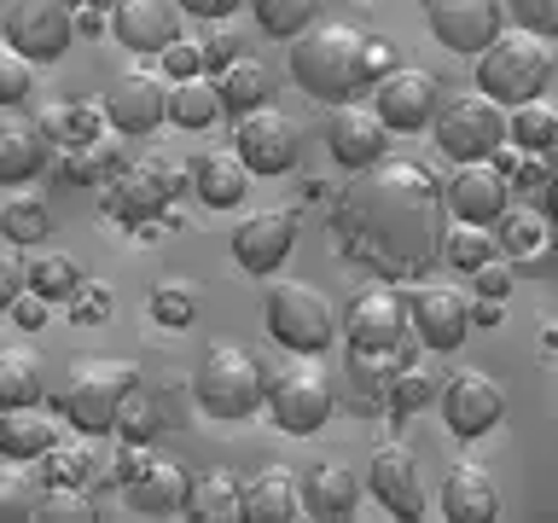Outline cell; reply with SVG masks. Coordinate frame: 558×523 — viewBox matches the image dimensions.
Wrapping results in <instances>:
<instances>
[{"instance_id":"6da1fadb","label":"cell","mask_w":558,"mask_h":523,"mask_svg":"<svg viewBox=\"0 0 558 523\" xmlns=\"http://www.w3.org/2000/svg\"><path fill=\"white\" fill-rule=\"evenodd\" d=\"M442 209L448 186H436L430 169L390 163L366 169V186L343 209V233L355 256H378L384 268H418L425 256H442Z\"/></svg>"},{"instance_id":"7a4b0ae2","label":"cell","mask_w":558,"mask_h":523,"mask_svg":"<svg viewBox=\"0 0 558 523\" xmlns=\"http://www.w3.org/2000/svg\"><path fill=\"white\" fill-rule=\"evenodd\" d=\"M291 82L320 105H349L373 76V35L343 17H320L291 41Z\"/></svg>"},{"instance_id":"3957f363","label":"cell","mask_w":558,"mask_h":523,"mask_svg":"<svg viewBox=\"0 0 558 523\" xmlns=\"http://www.w3.org/2000/svg\"><path fill=\"white\" fill-rule=\"evenodd\" d=\"M553 82H558V59H553L547 35L518 29V24L477 59V87H483L488 99H500L506 111H518V105L541 99Z\"/></svg>"},{"instance_id":"277c9868","label":"cell","mask_w":558,"mask_h":523,"mask_svg":"<svg viewBox=\"0 0 558 523\" xmlns=\"http://www.w3.org/2000/svg\"><path fill=\"white\" fill-rule=\"evenodd\" d=\"M192 401L209 413V418H251L256 408H268V373L251 349L239 343H209L198 366H192Z\"/></svg>"},{"instance_id":"5b68a950","label":"cell","mask_w":558,"mask_h":523,"mask_svg":"<svg viewBox=\"0 0 558 523\" xmlns=\"http://www.w3.org/2000/svg\"><path fill=\"white\" fill-rule=\"evenodd\" d=\"M262 320H268V338L291 355H326L338 343V308L303 279H274L262 296Z\"/></svg>"},{"instance_id":"8992f818","label":"cell","mask_w":558,"mask_h":523,"mask_svg":"<svg viewBox=\"0 0 558 523\" xmlns=\"http://www.w3.org/2000/svg\"><path fill=\"white\" fill-rule=\"evenodd\" d=\"M140 390V373L129 361H82L70 384L59 390V413L76 425L82 436H117L122 401Z\"/></svg>"},{"instance_id":"52a82bcc","label":"cell","mask_w":558,"mask_h":523,"mask_svg":"<svg viewBox=\"0 0 558 523\" xmlns=\"http://www.w3.org/2000/svg\"><path fill=\"white\" fill-rule=\"evenodd\" d=\"M430 134H436V146H442L448 157L471 163V157H495V151L506 146V134H512V117H506L500 99H488L483 87H477V94H453V99H442V111H436Z\"/></svg>"},{"instance_id":"ba28073f","label":"cell","mask_w":558,"mask_h":523,"mask_svg":"<svg viewBox=\"0 0 558 523\" xmlns=\"http://www.w3.org/2000/svg\"><path fill=\"white\" fill-rule=\"evenodd\" d=\"M408 326H413V308H408V291H390V285H366L355 291V303L343 314V331H349V349L366 361H390L401 343H408Z\"/></svg>"},{"instance_id":"9c48e42d","label":"cell","mask_w":558,"mask_h":523,"mask_svg":"<svg viewBox=\"0 0 558 523\" xmlns=\"http://www.w3.org/2000/svg\"><path fill=\"white\" fill-rule=\"evenodd\" d=\"M76 7L70 0H12L7 7V47H17L35 64L64 59L70 41H76Z\"/></svg>"},{"instance_id":"30bf717a","label":"cell","mask_w":558,"mask_h":523,"mask_svg":"<svg viewBox=\"0 0 558 523\" xmlns=\"http://www.w3.org/2000/svg\"><path fill=\"white\" fill-rule=\"evenodd\" d=\"M506 12H512L506 0H430L425 24H430V35L448 52H460V59H483V52L506 35Z\"/></svg>"},{"instance_id":"8fae6325","label":"cell","mask_w":558,"mask_h":523,"mask_svg":"<svg viewBox=\"0 0 558 523\" xmlns=\"http://www.w3.org/2000/svg\"><path fill=\"white\" fill-rule=\"evenodd\" d=\"M303 361L274 366L268 373V413H274V425L291 430V436H308V430H320L331 418V384L314 373V366H303Z\"/></svg>"},{"instance_id":"7c38bea8","label":"cell","mask_w":558,"mask_h":523,"mask_svg":"<svg viewBox=\"0 0 558 523\" xmlns=\"http://www.w3.org/2000/svg\"><path fill=\"white\" fill-rule=\"evenodd\" d=\"M373 105H378V117L390 122L396 134H418V129L436 122V111H442V87H436L430 70L396 64L390 76L373 82Z\"/></svg>"},{"instance_id":"4fadbf2b","label":"cell","mask_w":558,"mask_h":523,"mask_svg":"<svg viewBox=\"0 0 558 523\" xmlns=\"http://www.w3.org/2000/svg\"><path fill=\"white\" fill-rule=\"evenodd\" d=\"M233 146H239V157L256 174H291L296 157H303V129H296L286 111H262V105H256V111L239 117Z\"/></svg>"},{"instance_id":"5bb4252c","label":"cell","mask_w":558,"mask_h":523,"mask_svg":"<svg viewBox=\"0 0 558 523\" xmlns=\"http://www.w3.org/2000/svg\"><path fill=\"white\" fill-rule=\"evenodd\" d=\"M169 94L174 87L157 76V70H122V76L105 87V117H111L117 134H151L157 122H169Z\"/></svg>"},{"instance_id":"9a60e30c","label":"cell","mask_w":558,"mask_h":523,"mask_svg":"<svg viewBox=\"0 0 558 523\" xmlns=\"http://www.w3.org/2000/svg\"><path fill=\"white\" fill-rule=\"evenodd\" d=\"M436 401H442V418L453 436H488L506 418V390L488 373H477V366H460L442 390H436Z\"/></svg>"},{"instance_id":"2e32d148","label":"cell","mask_w":558,"mask_h":523,"mask_svg":"<svg viewBox=\"0 0 558 523\" xmlns=\"http://www.w3.org/2000/svg\"><path fill=\"white\" fill-rule=\"evenodd\" d=\"M506 209H512V181H506V163H495V157H471V163L453 169V181H448V216L453 221L495 227Z\"/></svg>"},{"instance_id":"e0dca14e","label":"cell","mask_w":558,"mask_h":523,"mask_svg":"<svg viewBox=\"0 0 558 523\" xmlns=\"http://www.w3.org/2000/svg\"><path fill=\"white\" fill-rule=\"evenodd\" d=\"M291 251H296V209H256L233 233V262L256 279H274Z\"/></svg>"},{"instance_id":"ac0fdd59","label":"cell","mask_w":558,"mask_h":523,"mask_svg":"<svg viewBox=\"0 0 558 523\" xmlns=\"http://www.w3.org/2000/svg\"><path fill=\"white\" fill-rule=\"evenodd\" d=\"M186 7L181 0H117V12H111V35L129 52H140V59H146V52H157V59H163V52L181 41V29H186Z\"/></svg>"},{"instance_id":"d6986e66","label":"cell","mask_w":558,"mask_h":523,"mask_svg":"<svg viewBox=\"0 0 558 523\" xmlns=\"http://www.w3.org/2000/svg\"><path fill=\"white\" fill-rule=\"evenodd\" d=\"M390 134L396 129L378 117V105H343V111H331V122H326L331 157H338L343 169H355V174L378 169L384 157H390Z\"/></svg>"},{"instance_id":"ffe728a7","label":"cell","mask_w":558,"mask_h":523,"mask_svg":"<svg viewBox=\"0 0 558 523\" xmlns=\"http://www.w3.org/2000/svg\"><path fill=\"white\" fill-rule=\"evenodd\" d=\"M408 308H413V331H418V343L436 349V355H448V349H460L465 343V331L471 320H477V303L460 291V285H418L408 291Z\"/></svg>"},{"instance_id":"44dd1931","label":"cell","mask_w":558,"mask_h":523,"mask_svg":"<svg viewBox=\"0 0 558 523\" xmlns=\"http://www.w3.org/2000/svg\"><path fill=\"white\" fill-rule=\"evenodd\" d=\"M373 500H384V512L396 518H425V483H418V453L408 442H384L366 471Z\"/></svg>"},{"instance_id":"7402d4cb","label":"cell","mask_w":558,"mask_h":523,"mask_svg":"<svg viewBox=\"0 0 558 523\" xmlns=\"http://www.w3.org/2000/svg\"><path fill=\"white\" fill-rule=\"evenodd\" d=\"M122 495H129V506L140 518H169L192 500V477L174 460H146V453H140V465L129 471Z\"/></svg>"},{"instance_id":"603a6c76","label":"cell","mask_w":558,"mask_h":523,"mask_svg":"<svg viewBox=\"0 0 558 523\" xmlns=\"http://www.w3.org/2000/svg\"><path fill=\"white\" fill-rule=\"evenodd\" d=\"M47 146H52L47 122L7 111V122H0V186H29L47 169Z\"/></svg>"},{"instance_id":"cb8c5ba5","label":"cell","mask_w":558,"mask_h":523,"mask_svg":"<svg viewBox=\"0 0 558 523\" xmlns=\"http://www.w3.org/2000/svg\"><path fill=\"white\" fill-rule=\"evenodd\" d=\"M442 518L448 523H488V518H500V488L495 477H488L483 465H448V477H442Z\"/></svg>"},{"instance_id":"d4e9b609","label":"cell","mask_w":558,"mask_h":523,"mask_svg":"<svg viewBox=\"0 0 558 523\" xmlns=\"http://www.w3.org/2000/svg\"><path fill=\"white\" fill-rule=\"evenodd\" d=\"M291 518H308L303 483H296L286 465L256 471V477L244 483V523H291Z\"/></svg>"},{"instance_id":"484cf974","label":"cell","mask_w":558,"mask_h":523,"mask_svg":"<svg viewBox=\"0 0 558 523\" xmlns=\"http://www.w3.org/2000/svg\"><path fill=\"white\" fill-rule=\"evenodd\" d=\"M59 448V418L47 413V401H29V408H0V453L7 460H47Z\"/></svg>"},{"instance_id":"4316f807","label":"cell","mask_w":558,"mask_h":523,"mask_svg":"<svg viewBox=\"0 0 558 523\" xmlns=\"http://www.w3.org/2000/svg\"><path fill=\"white\" fill-rule=\"evenodd\" d=\"M251 174L256 169L239 157V146H216L192 163V192H198L209 209H233V204H244V192H251Z\"/></svg>"},{"instance_id":"83f0119b","label":"cell","mask_w":558,"mask_h":523,"mask_svg":"<svg viewBox=\"0 0 558 523\" xmlns=\"http://www.w3.org/2000/svg\"><path fill=\"white\" fill-rule=\"evenodd\" d=\"M169 186H174V181H169L163 169H151V163L134 169V163H129L111 186H105V209H111L117 221H146L157 204H169Z\"/></svg>"},{"instance_id":"f1b7e54d","label":"cell","mask_w":558,"mask_h":523,"mask_svg":"<svg viewBox=\"0 0 558 523\" xmlns=\"http://www.w3.org/2000/svg\"><path fill=\"white\" fill-rule=\"evenodd\" d=\"M361 477L349 465H314L308 483H303V500H308V518H349L361 506Z\"/></svg>"},{"instance_id":"f546056e","label":"cell","mask_w":558,"mask_h":523,"mask_svg":"<svg viewBox=\"0 0 558 523\" xmlns=\"http://www.w3.org/2000/svg\"><path fill=\"white\" fill-rule=\"evenodd\" d=\"M186 518L192 523H233V518H244V483L233 477V471H204V477H192Z\"/></svg>"},{"instance_id":"4dcf8cb0","label":"cell","mask_w":558,"mask_h":523,"mask_svg":"<svg viewBox=\"0 0 558 523\" xmlns=\"http://www.w3.org/2000/svg\"><path fill=\"white\" fill-rule=\"evenodd\" d=\"M29 401H47V366L29 343H12L0 355V408H29Z\"/></svg>"},{"instance_id":"1f68e13d","label":"cell","mask_w":558,"mask_h":523,"mask_svg":"<svg viewBox=\"0 0 558 523\" xmlns=\"http://www.w3.org/2000/svg\"><path fill=\"white\" fill-rule=\"evenodd\" d=\"M216 117H227V99H221V87L216 76H186V82H174V94H169V122L174 129H209Z\"/></svg>"},{"instance_id":"d6a6232c","label":"cell","mask_w":558,"mask_h":523,"mask_svg":"<svg viewBox=\"0 0 558 523\" xmlns=\"http://www.w3.org/2000/svg\"><path fill=\"white\" fill-rule=\"evenodd\" d=\"M500 251H506V244L495 239V227H483V221H453L448 239H442V262H448L453 273H477Z\"/></svg>"},{"instance_id":"836d02e7","label":"cell","mask_w":558,"mask_h":523,"mask_svg":"<svg viewBox=\"0 0 558 523\" xmlns=\"http://www.w3.org/2000/svg\"><path fill=\"white\" fill-rule=\"evenodd\" d=\"M216 87H221V99H227V111H256V105H268V64L251 59V52H239L233 64H221L216 70Z\"/></svg>"},{"instance_id":"e575fe53","label":"cell","mask_w":558,"mask_h":523,"mask_svg":"<svg viewBox=\"0 0 558 523\" xmlns=\"http://www.w3.org/2000/svg\"><path fill=\"white\" fill-rule=\"evenodd\" d=\"M47 134L52 139H70V146H94V134H99V122H111L105 117V99H59V105H47Z\"/></svg>"},{"instance_id":"d590c367","label":"cell","mask_w":558,"mask_h":523,"mask_svg":"<svg viewBox=\"0 0 558 523\" xmlns=\"http://www.w3.org/2000/svg\"><path fill=\"white\" fill-rule=\"evenodd\" d=\"M262 35H279V41H296L308 24H320V0H251Z\"/></svg>"},{"instance_id":"8d00e7d4","label":"cell","mask_w":558,"mask_h":523,"mask_svg":"<svg viewBox=\"0 0 558 523\" xmlns=\"http://www.w3.org/2000/svg\"><path fill=\"white\" fill-rule=\"evenodd\" d=\"M29 291H41V296H52V303H64V296L82 291V268H76L64 251H41V256H29Z\"/></svg>"},{"instance_id":"74e56055","label":"cell","mask_w":558,"mask_h":523,"mask_svg":"<svg viewBox=\"0 0 558 523\" xmlns=\"http://www.w3.org/2000/svg\"><path fill=\"white\" fill-rule=\"evenodd\" d=\"M0 233H7V244H17V251H29V244H41L52 233V216L41 198H12L7 209H0Z\"/></svg>"},{"instance_id":"f35d334b","label":"cell","mask_w":558,"mask_h":523,"mask_svg":"<svg viewBox=\"0 0 558 523\" xmlns=\"http://www.w3.org/2000/svg\"><path fill=\"white\" fill-rule=\"evenodd\" d=\"M151 320L157 326H169V331H181V326H192L198 320V285L192 279H163V285L151 291Z\"/></svg>"},{"instance_id":"ab89813d","label":"cell","mask_w":558,"mask_h":523,"mask_svg":"<svg viewBox=\"0 0 558 523\" xmlns=\"http://www.w3.org/2000/svg\"><path fill=\"white\" fill-rule=\"evenodd\" d=\"M512 139L523 151H553L558 146V105H541V99L518 105L512 111Z\"/></svg>"},{"instance_id":"60d3db41","label":"cell","mask_w":558,"mask_h":523,"mask_svg":"<svg viewBox=\"0 0 558 523\" xmlns=\"http://www.w3.org/2000/svg\"><path fill=\"white\" fill-rule=\"evenodd\" d=\"M163 425H169V418H163V408H157V390H134L129 401H122L117 436H122V442H151Z\"/></svg>"},{"instance_id":"b9f144b4","label":"cell","mask_w":558,"mask_h":523,"mask_svg":"<svg viewBox=\"0 0 558 523\" xmlns=\"http://www.w3.org/2000/svg\"><path fill=\"white\" fill-rule=\"evenodd\" d=\"M547 209H541V216H523V209H506L500 216V244L506 251H518V256H535L541 244H547Z\"/></svg>"},{"instance_id":"7bdbcfd3","label":"cell","mask_w":558,"mask_h":523,"mask_svg":"<svg viewBox=\"0 0 558 523\" xmlns=\"http://www.w3.org/2000/svg\"><path fill=\"white\" fill-rule=\"evenodd\" d=\"M29 64L35 59H24L17 47L0 52V105H7V111H17V105L29 99Z\"/></svg>"},{"instance_id":"ee69618b","label":"cell","mask_w":558,"mask_h":523,"mask_svg":"<svg viewBox=\"0 0 558 523\" xmlns=\"http://www.w3.org/2000/svg\"><path fill=\"white\" fill-rule=\"evenodd\" d=\"M29 518H35V523H87V518H94V500H82V495H70V488H59V495H47Z\"/></svg>"},{"instance_id":"f6af8a7d","label":"cell","mask_w":558,"mask_h":523,"mask_svg":"<svg viewBox=\"0 0 558 523\" xmlns=\"http://www.w3.org/2000/svg\"><path fill=\"white\" fill-rule=\"evenodd\" d=\"M512 7V24L518 29H535V35H558V0H506Z\"/></svg>"},{"instance_id":"bcb514c9","label":"cell","mask_w":558,"mask_h":523,"mask_svg":"<svg viewBox=\"0 0 558 523\" xmlns=\"http://www.w3.org/2000/svg\"><path fill=\"white\" fill-rule=\"evenodd\" d=\"M163 70H169L174 82H186V76H209V52H204V41H186V35H181V41H174V47L163 52Z\"/></svg>"},{"instance_id":"7dc6e473","label":"cell","mask_w":558,"mask_h":523,"mask_svg":"<svg viewBox=\"0 0 558 523\" xmlns=\"http://www.w3.org/2000/svg\"><path fill=\"white\" fill-rule=\"evenodd\" d=\"M41 465H47V483H52V488H82V483H87V453H82V448H76V453H70V448H52Z\"/></svg>"},{"instance_id":"c3c4849f","label":"cell","mask_w":558,"mask_h":523,"mask_svg":"<svg viewBox=\"0 0 558 523\" xmlns=\"http://www.w3.org/2000/svg\"><path fill=\"white\" fill-rule=\"evenodd\" d=\"M70 320L76 326H105L111 320V285H82L76 303H70Z\"/></svg>"},{"instance_id":"681fc988","label":"cell","mask_w":558,"mask_h":523,"mask_svg":"<svg viewBox=\"0 0 558 523\" xmlns=\"http://www.w3.org/2000/svg\"><path fill=\"white\" fill-rule=\"evenodd\" d=\"M29 291V262L24 256H17V244H12V251L7 256H0V303H17V296H24Z\"/></svg>"},{"instance_id":"f907efd6","label":"cell","mask_w":558,"mask_h":523,"mask_svg":"<svg viewBox=\"0 0 558 523\" xmlns=\"http://www.w3.org/2000/svg\"><path fill=\"white\" fill-rule=\"evenodd\" d=\"M425 401H430V378L408 366V373L396 378V413H413V408H425Z\"/></svg>"},{"instance_id":"816d5d0a","label":"cell","mask_w":558,"mask_h":523,"mask_svg":"<svg viewBox=\"0 0 558 523\" xmlns=\"http://www.w3.org/2000/svg\"><path fill=\"white\" fill-rule=\"evenodd\" d=\"M47 314H52V296H41V291H24V296L12 303V320L24 326V331H41Z\"/></svg>"},{"instance_id":"f5cc1de1","label":"cell","mask_w":558,"mask_h":523,"mask_svg":"<svg viewBox=\"0 0 558 523\" xmlns=\"http://www.w3.org/2000/svg\"><path fill=\"white\" fill-rule=\"evenodd\" d=\"M471 285H477V296H506V291H512V273H506V262L495 256L488 268L471 273Z\"/></svg>"},{"instance_id":"db71d44e","label":"cell","mask_w":558,"mask_h":523,"mask_svg":"<svg viewBox=\"0 0 558 523\" xmlns=\"http://www.w3.org/2000/svg\"><path fill=\"white\" fill-rule=\"evenodd\" d=\"M204 52H209V76H216V70H221V64H233L244 47H239V35H233V29H216V35L204 41Z\"/></svg>"},{"instance_id":"11a10c76","label":"cell","mask_w":558,"mask_h":523,"mask_svg":"<svg viewBox=\"0 0 558 523\" xmlns=\"http://www.w3.org/2000/svg\"><path fill=\"white\" fill-rule=\"evenodd\" d=\"M181 7L192 17H216V24H221V17H233L239 7H251V0H181Z\"/></svg>"},{"instance_id":"9f6ffc18","label":"cell","mask_w":558,"mask_h":523,"mask_svg":"<svg viewBox=\"0 0 558 523\" xmlns=\"http://www.w3.org/2000/svg\"><path fill=\"white\" fill-rule=\"evenodd\" d=\"M390 70H396V52H390V41L373 35V76H390Z\"/></svg>"},{"instance_id":"6f0895ef","label":"cell","mask_w":558,"mask_h":523,"mask_svg":"<svg viewBox=\"0 0 558 523\" xmlns=\"http://www.w3.org/2000/svg\"><path fill=\"white\" fill-rule=\"evenodd\" d=\"M541 209H547V221L558 227V169L547 174V192H541Z\"/></svg>"},{"instance_id":"680465c9","label":"cell","mask_w":558,"mask_h":523,"mask_svg":"<svg viewBox=\"0 0 558 523\" xmlns=\"http://www.w3.org/2000/svg\"><path fill=\"white\" fill-rule=\"evenodd\" d=\"M471 314H477V320H483V326H495V320H500V296H483V303H477V308H471Z\"/></svg>"},{"instance_id":"91938a15","label":"cell","mask_w":558,"mask_h":523,"mask_svg":"<svg viewBox=\"0 0 558 523\" xmlns=\"http://www.w3.org/2000/svg\"><path fill=\"white\" fill-rule=\"evenodd\" d=\"M70 7H76V12H82V7H87V0H70Z\"/></svg>"}]
</instances>
